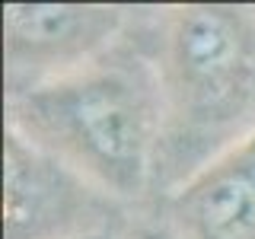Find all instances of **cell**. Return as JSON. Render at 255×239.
I'll list each match as a JSON object with an SVG mask.
<instances>
[{
	"label": "cell",
	"mask_w": 255,
	"mask_h": 239,
	"mask_svg": "<svg viewBox=\"0 0 255 239\" xmlns=\"http://www.w3.org/2000/svg\"><path fill=\"white\" fill-rule=\"evenodd\" d=\"M163 83L140 61L96 58L6 96V131L54 156L106 198L147 188L163 134Z\"/></svg>",
	"instance_id": "cell-1"
},
{
	"label": "cell",
	"mask_w": 255,
	"mask_h": 239,
	"mask_svg": "<svg viewBox=\"0 0 255 239\" xmlns=\"http://www.w3.org/2000/svg\"><path fill=\"white\" fill-rule=\"evenodd\" d=\"M166 106L191 127L239 121L255 106V19L236 6L188 3L169 13L159 64Z\"/></svg>",
	"instance_id": "cell-2"
},
{
	"label": "cell",
	"mask_w": 255,
	"mask_h": 239,
	"mask_svg": "<svg viewBox=\"0 0 255 239\" xmlns=\"http://www.w3.org/2000/svg\"><path fill=\"white\" fill-rule=\"evenodd\" d=\"M106 201L54 156L3 131V239H83L106 233Z\"/></svg>",
	"instance_id": "cell-3"
},
{
	"label": "cell",
	"mask_w": 255,
	"mask_h": 239,
	"mask_svg": "<svg viewBox=\"0 0 255 239\" xmlns=\"http://www.w3.org/2000/svg\"><path fill=\"white\" fill-rule=\"evenodd\" d=\"M125 26V10L93 3H3V58L32 83L96 61ZM29 86V83H26Z\"/></svg>",
	"instance_id": "cell-4"
},
{
	"label": "cell",
	"mask_w": 255,
	"mask_h": 239,
	"mask_svg": "<svg viewBox=\"0 0 255 239\" xmlns=\"http://www.w3.org/2000/svg\"><path fill=\"white\" fill-rule=\"evenodd\" d=\"M172 223L182 239H255V127L182 182Z\"/></svg>",
	"instance_id": "cell-5"
},
{
	"label": "cell",
	"mask_w": 255,
	"mask_h": 239,
	"mask_svg": "<svg viewBox=\"0 0 255 239\" xmlns=\"http://www.w3.org/2000/svg\"><path fill=\"white\" fill-rule=\"evenodd\" d=\"M83 239H112L109 233H93V236H83Z\"/></svg>",
	"instance_id": "cell-6"
}]
</instances>
